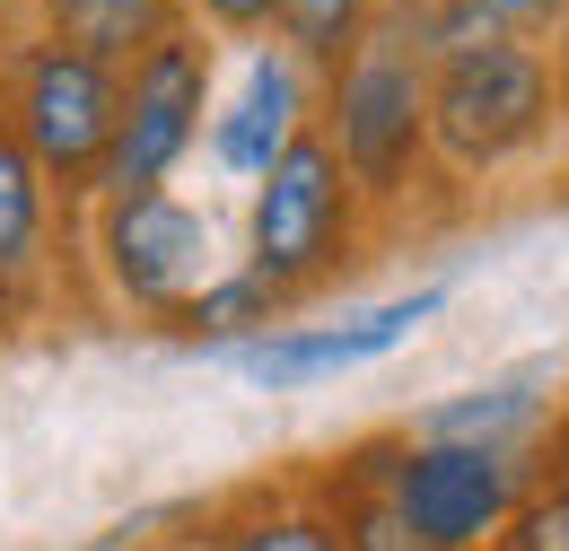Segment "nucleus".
I'll list each match as a JSON object with an SVG mask.
<instances>
[{
  "label": "nucleus",
  "mask_w": 569,
  "mask_h": 551,
  "mask_svg": "<svg viewBox=\"0 0 569 551\" xmlns=\"http://www.w3.org/2000/svg\"><path fill=\"white\" fill-rule=\"evenodd\" d=\"M561 140L552 53L508 36H456L429 53V158L447 184H491Z\"/></svg>",
  "instance_id": "1"
},
{
  "label": "nucleus",
  "mask_w": 569,
  "mask_h": 551,
  "mask_svg": "<svg viewBox=\"0 0 569 551\" xmlns=\"http://www.w3.org/2000/svg\"><path fill=\"white\" fill-rule=\"evenodd\" d=\"M359 263H368V202L342 176V158L325 149V132L307 123L272 158V176L254 184V202H246V272L263 280L289 307V324H298Z\"/></svg>",
  "instance_id": "2"
},
{
  "label": "nucleus",
  "mask_w": 569,
  "mask_h": 551,
  "mask_svg": "<svg viewBox=\"0 0 569 551\" xmlns=\"http://www.w3.org/2000/svg\"><path fill=\"white\" fill-rule=\"evenodd\" d=\"M316 132L342 158V176L359 184L368 219L403 210L421 184H447L438 158H429V62L386 27L333 79H316Z\"/></svg>",
  "instance_id": "3"
},
{
  "label": "nucleus",
  "mask_w": 569,
  "mask_h": 551,
  "mask_svg": "<svg viewBox=\"0 0 569 551\" xmlns=\"http://www.w3.org/2000/svg\"><path fill=\"white\" fill-rule=\"evenodd\" d=\"M359 455L386 490V508L429 551H491L543 473V447H473V438H412V429L359 438Z\"/></svg>",
  "instance_id": "4"
},
{
  "label": "nucleus",
  "mask_w": 569,
  "mask_h": 551,
  "mask_svg": "<svg viewBox=\"0 0 569 551\" xmlns=\"http://www.w3.org/2000/svg\"><path fill=\"white\" fill-rule=\"evenodd\" d=\"M114 97H123V70L88 62V53L36 36V27L0 36V123L44 167L62 210L97 202V167H106V140H114Z\"/></svg>",
  "instance_id": "5"
},
{
  "label": "nucleus",
  "mask_w": 569,
  "mask_h": 551,
  "mask_svg": "<svg viewBox=\"0 0 569 551\" xmlns=\"http://www.w3.org/2000/svg\"><path fill=\"white\" fill-rule=\"evenodd\" d=\"M219 106V44L202 27L149 44L141 62H123V97H114V140H106V167H97V202H123V193H167L184 176V158L202 149Z\"/></svg>",
  "instance_id": "6"
},
{
  "label": "nucleus",
  "mask_w": 569,
  "mask_h": 551,
  "mask_svg": "<svg viewBox=\"0 0 569 551\" xmlns=\"http://www.w3.org/2000/svg\"><path fill=\"white\" fill-rule=\"evenodd\" d=\"M79 263L97 272V289L123 315L167 324L219 272V228H211V210L184 202L176 184L167 193H123V202H88L79 210Z\"/></svg>",
  "instance_id": "7"
},
{
  "label": "nucleus",
  "mask_w": 569,
  "mask_h": 551,
  "mask_svg": "<svg viewBox=\"0 0 569 551\" xmlns=\"http://www.w3.org/2000/svg\"><path fill=\"white\" fill-rule=\"evenodd\" d=\"M71 263H79V210H62L44 167L0 123V342H27L62 307Z\"/></svg>",
  "instance_id": "8"
},
{
  "label": "nucleus",
  "mask_w": 569,
  "mask_h": 551,
  "mask_svg": "<svg viewBox=\"0 0 569 551\" xmlns=\"http://www.w3.org/2000/svg\"><path fill=\"white\" fill-rule=\"evenodd\" d=\"M438 307H447V289H412V298H386V307L342 315V324H272L263 342L228 350V359H237V377H254V385H272V394H298V385H316V377L368 368V359H386L395 342H412Z\"/></svg>",
  "instance_id": "9"
},
{
  "label": "nucleus",
  "mask_w": 569,
  "mask_h": 551,
  "mask_svg": "<svg viewBox=\"0 0 569 551\" xmlns=\"http://www.w3.org/2000/svg\"><path fill=\"white\" fill-rule=\"evenodd\" d=\"M307 123H316V79L289 62L281 44H254L246 70H237V88L211 106L202 149H211V167L228 176V184H263L272 158H281Z\"/></svg>",
  "instance_id": "10"
},
{
  "label": "nucleus",
  "mask_w": 569,
  "mask_h": 551,
  "mask_svg": "<svg viewBox=\"0 0 569 551\" xmlns=\"http://www.w3.org/2000/svg\"><path fill=\"white\" fill-rule=\"evenodd\" d=\"M184 27H193V0H36V36H53L106 70L141 62L149 44H167Z\"/></svg>",
  "instance_id": "11"
},
{
  "label": "nucleus",
  "mask_w": 569,
  "mask_h": 551,
  "mask_svg": "<svg viewBox=\"0 0 569 551\" xmlns=\"http://www.w3.org/2000/svg\"><path fill=\"white\" fill-rule=\"evenodd\" d=\"M202 551H342V543H333V517L316 508V490L281 482V490L228 499L211 525H202Z\"/></svg>",
  "instance_id": "12"
},
{
  "label": "nucleus",
  "mask_w": 569,
  "mask_h": 551,
  "mask_svg": "<svg viewBox=\"0 0 569 551\" xmlns=\"http://www.w3.org/2000/svg\"><path fill=\"white\" fill-rule=\"evenodd\" d=\"M272 324H289V307L246 272V263L211 272L184 307H176V315H167V333H176V342H211V350H246V342H263Z\"/></svg>",
  "instance_id": "13"
},
{
  "label": "nucleus",
  "mask_w": 569,
  "mask_h": 551,
  "mask_svg": "<svg viewBox=\"0 0 569 551\" xmlns=\"http://www.w3.org/2000/svg\"><path fill=\"white\" fill-rule=\"evenodd\" d=\"M412 438H473V447H552V420H543V394H526V377H499V385H473L456 403L412 420Z\"/></svg>",
  "instance_id": "14"
},
{
  "label": "nucleus",
  "mask_w": 569,
  "mask_h": 551,
  "mask_svg": "<svg viewBox=\"0 0 569 551\" xmlns=\"http://www.w3.org/2000/svg\"><path fill=\"white\" fill-rule=\"evenodd\" d=\"M307 490H316V508L333 517V543L342 551H429L412 543V525L386 508V490H377V473H368V455H333L325 473H307Z\"/></svg>",
  "instance_id": "15"
},
{
  "label": "nucleus",
  "mask_w": 569,
  "mask_h": 551,
  "mask_svg": "<svg viewBox=\"0 0 569 551\" xmlns=\"http://www.w3.org/2000/svg\"><path fill=\"white\" fill-rule=\"evenodd\" d=\"M377 18H386V0H281L272 44H281L307 79H333V70L377 36Z\"/></svg>",
  "instance_id": "16"
},
{
  "label": "nucleus",
  "mask_w": 569,
  "mask_h": 551,
  "mask_svg": "<svg viewBox=\"0 0 569 551\" xmlns=\"http://www.w3.org/2000/svg\"><path fill=\"white\" fill-rule=\"evenodd\" d=\"M491 551H569V455H543L535 490L517 499V517L499 525Z\"/></svg>",
  "instance_id": "17"
},
{
  "label": "nucleus",
  "mask_w": 569,
  "mask_h": 551,
  "mask_svg": "<svg viewBox=\"0 0 569 551\" xmlns=\"http://www.w3.org/2000/svg\"><path fill=\"white\" fill-rule=\"evenodd\" d=\"M473 36H508V44H552L569 0H456Z\"/></svg>",
  "instance_id": "18"
},
{
  "label": "nucleus",
  "mask_w": 569,
  "mask_h": 551,
  "mask_svg": "<svg viewBox=\"0 0 569 551\" xmlns=\"http://www.w3.org/2000/svg\"><path fill=\"white\" fill-rule=\"evenodd\" d=\"M272 18H281V0H193V27L211 36V44H272Z\"/></svg>",
  "instance_id": "19"
},
{
  "label": "nucleus",
  "mask_w": 569,
  "mask_h": 551,
  "mask_svg": "<svg viewBox=\"0 0 569 551\" xmlns=\"http://www.w3.org/2000/svg\"><path fill=\"white\" fill-rule=\"evenodd\" d=\"M543 53H552V106H561V140H569V18H561V36H552Z\"/></svg>",
  "instance_id": "20"
},
{
  "label": "nucleus",
  "mask_w": 569,
  "mask_h": 551,
  "mask_svg": "<svg viewBox=\"0 0 569 551\" xmlns=\"http://www.w3.org/2000/svg\"><path fill=\"white\" fill-rule=\"evenodd\" d=\"M36 27V0H0V36H27Z\"/></svg>",
  "instance_id": "21"
},
{
  "label": "nucleus",
  "mask_w": 569,
  "mask_h": 551,
  "mask_svg": "<svg viewBox=\"0 0 569 551\" xmlns=\"http://www.w3.org/2000/svg\"><path fill=\"white\" fill-rule=\"evenodd\" d=\"M561 455H569V412H561Z\"/></svg>",
  "instance_id": "22"
}]
</instances>
